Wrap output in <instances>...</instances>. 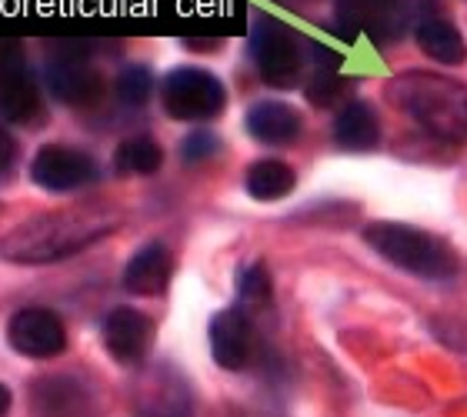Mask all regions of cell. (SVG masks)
Segmentation results:
<instances>
[{
    "label": "cell",
    "mask_w": 467,
    "mask_h": 417,
    "mask_svg": "<svg viewBox=\"0 0 467 417\" xmlns=\"http://www.w3.org/2000/svg\"><path fill=\"white\" fill-rule=\"evenodd\" d=\"M297 184V174H294L291 164L284 161H274V157H264V161H254L244 174V187L254 201H281L287 197Z\"/></svg>",
    "instance_id": "ac0fdd59"
},
{
    "label": "cell",
    "mask_w": 467,
    "mask_h": 417,
    "mask_svg": "<svg viewBox=\"0 0 467 417\" xmlns=\"http://www.w3.org/2000/svg\"><path fill=\"white\" fill-rule=\"evenodd\" d=\"M251 54L264 84L287 90L301 80V40L281 20H257L251 30Z\"/></svg>",
    "instance_id": "5b68a950"
},
{
    "label": "cell",
    "mask_w": 467,
    "mask_h": 417,
    "mask_svg": "<svg viewBox=\"0 0 467 417\" xmlns=\"http://www.w3.org/2000/svg\"><path fill=\"white\" fill-rule=\"evenodd\" d=\"M7 344L20 358L50 360L67 350V328L47 308H20L7 320Z\"/></svg>",
    "instance_id": "ba28073f"
},
{
    "label": "cell",
    "mask_w": 467,
    "mask_h": 417,
    "mask_svg": "<svg viewBox=\"0 0 467 417\" xmlns=\"http://www.w3.org/2000/svg\"><path fill=\"white\" fill-rule=\"evenodd\" d=\"M394 104L441 141L461 144L467 137V90L438 74H404L390 84Z\"/></svg>",
    "instance_id": "7a4b0ae2"
},
{
    "label": "cell",
    "mask_w": 467,
    "mask_h": 417,
    "mask_svg": "<svg viewBox=\"0 0 467 417\" xmlns=\"http://www.w3.org/2000/svg\"><path fill=\"white\" fill-rule=\"evenodd\" d=\"M17 164V141L7 127H0V177L10 174V167Z\"/></svg>",
    "instance_id": "d4e9b609"
},
{
    "label": "cell",
    "mask_w": 467,
    "mask_h": 417,
    "mask_svg": "<svg viewBox=\"0 0 467 417\" xmlns=\"http://www.w3.org/2000/svg\"><path fill=\"white\" fill-rule=\"evenodd\" d=\"M47 88L60 104L90 107L104 94V78L88 64V47H60L47 64Z\"/></svg>",
    "instance_id": "9c48e42d"
},
{
    "label": "cell",
    "mask_w": 467,
    "mask_h": 417,
    "mask_svg": "<svg viewBox=\"0 0 467 417\" xmlns=\"http://www.w3.org/2000/svg\"><path fill=\"white\" fill-rule=\"evenodd\" d=\"M40 114V90L24 68V50L14 40H0V120L37 124Z\"/></svg>",
    "instance_id": "52a82bcc"
},
{
    "label": "cell",
    "mask_w": 467,
    "mask_h": 417,
    "mask_svg": "<svg viewBox=\"0 0 467 417\" xmlns=\"http://www.w3.org/2000/svg\"><path fill=\"white\" fill-rule=\"evenodd\" d=\"M191 50H217V40H184Z\"/></svg>",
    "instance_id": "4316f807"
},
{
    "label": "cell",
    "mask_w": 467,
    "mask_h": 417,
    "mask_svg": "<svg viewBox=\"0 0 467 417\" xmlns=\"http://www.w3.org/2000/svg\"><path fill=\"white\" fill-rule=\"evenodd\" d=\"M414 37H418V47L428 54L431 60L438 64H448V68H458L467 60V44L461 37V30L444 17H428L414 27Z\"/></svg>",
    "instance_id": "2e32d148"
},
{
    "label": "cell",
    "mask_w": 467,
    "mask_h": 417,
    "mask_svg": "<svg viewBox=\"0 0 467 417\" xmlns=\"http://www.w3.org/2000/svg\"><path fill=\"white\" fill-rule=\"evenodd\" d=\"M161 100L174 120L204 124V120L221 117V110L227 107V90L211 70L174 68L161 84Z\"/></svg>",
    "instance_id": "277c9868"
},
{
    "label": "cell",
    "mask_w": 467,
    "mask_h": 417,
    "mask_svg": "<svg viewBox=\"0 0 467 417\" xmlns=\"http://www.w3.org/2000/svg\"><path fill=\"white\" fill-rule=\"evenodd\" d=\"M364 241L388 264L408 274H418V277H428V281H448L458 274V254L451 251V244H444L434 234L418 231V227H408V224H368Z\"/></svg>",
    "instance_id": "3957f363"
},
{
    "label": "cell",
    "mask_w": 467,
    "mask_h": 417,
    "mask_svg": "<svg viewBox=\"0 0 467 417\" xmlns=\"http://www.w3.org/2000/svg\"><path fill=\"white\" fill-rule=\"evenodd\" d=\"M161 164H164V151L150 137H130V141H124V144L117 147L114 154V171L120 177L157 174Z\"/></svg>",
    "instance_id": "ffe728a7"
},
{
    "label": "cell",
    "mask_w": 467,
    "mask_h": 417,
    "mask_svg": "<svg viewBox=\"0 0 467 417\" xmlns=\"http://www.w3.org/2000/svg\"><path fill=\"white\" fill-rule=\"evenodd\" d=\"M237 294H241V301L247 308H264V304H271V274L264 267L261 261L247 264L241 274H237Z\"/></svg>",
    "instance_id": "44dd1931"
},
{
    "label": "cell",
    "mask_w": 467,
    "mask_h": 417,
    "mask_svg": "<svg viewBox=\"0 0 467 417\" xmlns=\"http://www.w3.org/2000/svg\"><path fill=\"white\" fill-rule=\"evenodd\" d=\"M257 338H254L251 318L237 308L214 314L211 320V354L224 370H244L254 360Z\"/></svg>",
    "instance_id": "8fae6325"
},
{
    "label": "cell",
    "mask_w": 467,
    "mask_h": 417,
    "mask_svg": "<svg viewBox=\"0 0 467 417\" xmlns=\"http://www.w3.org/2000/svg\"><path fill=\"white\" fill-rule=\"evenodd\" d=\"M174 274V254L164 244H144L140 251L127 261L124 267V287L137 297H161Z\"/></svg>",
    "instance_id": "5bb4252c"
},
{
    "label": "cell",
    "mask_w": 467,
    "mask_h": 417,
    "mask_svg": "<svg viewBox=\"0 0 467 417\" xmlns=\"http://www.w3.org/2000/svg\"><path fill=\"white\" fill-rule=\"evenodd\" d=\"M10 404H14V394H10V388L0 381V417L10 414Z\"/></svg>",
    "instance_id": "484cf974"
},
{
    "label": "cell",
    "mask_w": 467,
    "mask_h": 417,
    "mask_svg": "<svg viewBox=\"0 0 467 417\" xmlns=\"http://www.w3.org/2000/svg\"><path fill=\"white\" fill-rule=\"evenodd\" d=\"M98 161L80 151V147L67 144H47L40 147L34 161H30V181L50 194H67V191H80L98 181Z\"/></svg>",
    "instance_id": "8992f818"
},
{
    "label": "cell",
    "mask_w": 467,
    "mask_h": 417,
    "mask_svg": "<svg viewBox=\"0 0 467 417\" xmlns=\"http://www.w3.org/2000/svg\"><path fill=\"white\" fill-rule=\"evenodd\" d=\"M117 227V217L94 207L54 211L10 227L0 237V261L7 264H54L88 251Z\"/></svg>",
    "instance_id": "6da1fadb"
},
{
    "label": "cell",
    "mask_w": 467,
    "mask_h": 417,
    "mask_svg": "<svg viewBox=\"0 0 467 417\" xmlns=\"http://www.w3.org/2000/svg\"><path fill=\"white\" fill-rule=\"evenodd\" d=\"M344 78L337 74V70H324L317 68L314 70V78L307 80V88H304V94H307V100H311L314 107H331L334 100L344 94Z\"/></svg>",
    "instance_id": "603a6c76"
},
{
    "label": "cell",
    "mask_w": 467,
    "mask_h": 417,
    "mask_svg": "<svg viewBox=\"0 0 467 417\" xmlns=\"http://www.w3.org/2000/svg\"><path fill=\"white\" fill-rule=\"evenodd\" d=\"M221 151V141H217L211 130H194V134L184 137V144H181V157H184L187 164H201L207 157H214Z\"/></svg>",
    "instance_id": "cb8c5ba5"
},
{
    "label": "cell",
    "mask_w": 467,
    "mask_h": 417,
    "mask_svg": "<svg viewBox=\"0 0 467 417\" xmlns=\"http://www.w3.org/2000/svg\"><path fill=\"white\" fill-rule=\"evenodd\" d=\"M394 10H398V0H337V24L348 37L360 30L378 34L384 24L394 20Z\"/></svg>",
    "instance_id": "d6986e66"
},
{
    "label": "cell",
    "mask_w": 467,
    "mask_h": 417,
    "mask_svg": "<svg viewBox=\"0 0 467 417\" xmlns=\"http://www.w3.org/2000/svg\"><path fill=\"white\" fill-rule=\"evenodd\" d=\"M30 404H34V414L37 417H94V398L90 391L74 378H64V374H50V378H40L34 384V394H30Z\"/></svg>",
    "instance_id": "7c38bea8"
},
{
    "label": "cell",
    "mask_w": 467,
    "mask_h": 417,
    "mask_svg": "<svg viewBox=\"0 0 467 417\" xmlns=\"http://www.w3.org/2000/svg\"><path fill=\"white\" fill-rule=\"evenodd\" d=\"M334 141L344 151H370L380 141V117L378 110L364 100H350L341 107V114L334 120Z\"/></svg>",
    "instance_id": "9a60e30c"
},
{
    "label": "cell",
    "mask_w": 467,
    "mask_h": 417,
    "mask_svg": "<svg viewBox=\"0 0 467 417\" xmlns=\"http://www.w3.org/2000/svg\"><path fill=\"white\" fill-rule=\"evenodd\" d=\"M154 320L147 314L134 311V308H114V311L104 318L100 324V340H104V350L117 364H144L150 348H154Z\"/></svg>",
    "instance_id": "30bf717a"
},
{
    "label": "cell",
    "mask_w": 467,
    "mask_h": 417,
    "mask_svg": "<svg viewBox=\"0 0 467 417\" xmlns=\"http://www.w3.org/2000/svg\"><path fill=\"white\" fill-rule=\"evenodd\" d=\"M137 408L144 417H191V391L174 374H161L137 394Z\"/></svg>",
    "instance_id": "e0dca14e"
},
{
    "label": "cell",
    "mask_w": 467,
    "mask_h": 417,
    "mask_svg": "<svg viewBox=\"0 0 467 417\" xmlns=\"http://www.w3.org/2000/svg\"><path fill=\"white\" fill-rule=\"evenodd\" d=\"M244 124H247V134L254 141H261L267 147H287L301 137L304 117L297 107L284 104V100H261L247 110Z\"/></svg>",
    "instance_id": "4fadbf2b"
},
{
    "label": "cell",
    "mask_w": 467,
    "mask_h": 417,
    "mask_svg": "<svg viewBox=\"0 0 467 417\" xmlns=\"http://www.w3.org/2000/svg\"><path fill=\"white\" fill-rule=\"evenodd\" d=\"M150 90H154V78L147 68H127L120 78H117V98L124 100L127 107H140L150 100Z\"/></svg>",
    "instance_id": "7402d4cb"
}]
</instances>
